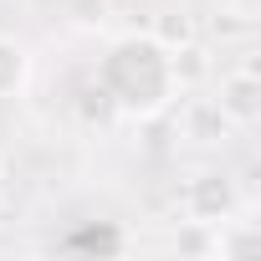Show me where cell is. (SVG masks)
Listing matches in <instances>:
<instances>
[{
	"label": "cell",
	"mask_w": 261,
	"mask_h": 261,
	"mask_svg": "<svg viewBox=\"0 0 261 261\" xmlns=\"http://www.w3.org/2000/svg\"><path fill=\"white\" fill-rule=\"evenodd\" d=\"M164 51H174V46H185V41H195L200 36V21L190 16V11H164V16H154V31H149Z\"/></svg>",
	"instance_id": "ba28073f"
},
{
	"label": "cell",
	"mask_w": 261,
	"mask_h": 261,
	"mask_svg": "<svg viewBox=\"0 0 261 261\" xmlns=\"http://www.w3.org/2000/svg\"><path fill=\"white\" fill-rule=\"evenodd\" d=\"M251 31H256V21H251L246 11H215V16H210V36H215L220 46H230V41H251Z\"/></svg>",
	"instance_id": "9c48e42d"
},
{
	"label": "cell",
	"mask_w": 261,
	"mask_h": 261,
	"mask_svg": "<svg viewBox=\"0 0 261 261\" xmlns=\"http://www.w3.org/2000/svg\"><path fill=\"white\" fill-rule=\"evenodd\" d=\"M97 97L113 113H123V118H154V113H164L179 97L174 72H169V51L154 36H139V31L118 36L102 51V62H97Z\"/></svg>",
	"instance_id": "6da1fadb"
},
{
	"label": "cell",
	"mask_w": 261,
	"mask_h": 261,
	"mask_svg": "<svg viewBox=\"0 0 261 261\" xmlns=\"http://www.w3.org/2000/svg\"><path fill=\"white\" fill-rule=\"evenodd\" d=\"M0 174H6V154H0Z\"/></svg>",
	"instance_id": "30bf717a"
},
{
	"label": "cell",
	"mask_w": 261,
	"mask_h": 261,
	"mask_svg": "<svg viewBox=\"0 0 261 261\" xmlns=\"http://www.w3.org/2000/svg\"><path fill=\"white\" fill-rule=\"evenodd\" d=\"M169 72H174V87H179V92H190V87L210 82V72H215L210 46H205L200 36H195V41H185V46H174V51H169Z\"/></svg>",
	"instance_id": "5b68a950"
},
{
	"label": "cell",
	"mask_w": 261,
	"mask_h": 261,
	"mask_svg": "<svg viewBox=\"0 0 261 261\" xmlns=\"http://www.w3.org/2000/svg\"><path fill=\"white\" fill-rule=\"evenodd\" d=\"M179 210H185V220H195V225H220V220L241 215V190H236L230 174H220V169H200V174L185 179V190H179Z\"/></svg>",
	"instance_id": "7a4b0ae2"
},
{
	"label": "cell",
	"mask_w": 261,
	"mask_h": 261,
	"mask_svg": "<svg viewBox=\"0 0 261 261\" xmlns=\"http://www.w3.org/2000/svg\"><path fill=\"white\" fill-rule=\"evenodd\" d=\"M31 67H36L31 46H26L21 36H6V31H0V97H21L26 82H31Z\"/></svg>",
	"instance_id": "277c9868"
},
{
	"label": "cell",
	"mask_w": 261,
	"mask_h": 261,
	"mask_svg": "<svg viewBox=\"0 0 261 261\" xmlns=\"http://www.w3.org/2000/svg\"><path fill=\"white\" fill-rule=\"evenodd\" d=\"M261 246V230H256V220H241V215H230V220H220L215 225V256L220 261H230V256H246V251H256Z\"/></svg>",
	"instance_id": "52a82bcc"
},
{
	"label": "cell",
	"mask_w": 261,
	"mask_h": 261,
	"mask_svg": "<svg viewBox=\"0 0 261 261\" xmlns=\"http://www.w3.org/2000/svg\"><path fill=\"white\" fill-rule=\"evenodd\" d=\"M179 123H185V139H190V144H225V134H230V123L220 118V108H215L210 97L190 102Z\"/></svg>",
	"instance_id": "8992f818"
},
{
	"label": "cell",
	"mask_w": 261,
	"mask_h": 261,
	"mask_svg": "<svg viewBox=\"0 0 261 261\" xmlns=\"http://www.w3.org/2000/svg\"><path fill=\"white\" fill-rule=\"evenodd\" d=\"M210 102L220 108V118H225L230 128H256V123H261V77H256V67L246 62V67L225 72Z\"/></svg>",
	"instance_id": "3957f363"
}]
</instances>
